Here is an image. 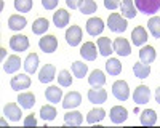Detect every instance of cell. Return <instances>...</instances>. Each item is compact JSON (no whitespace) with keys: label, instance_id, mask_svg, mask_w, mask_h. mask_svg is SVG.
Returning <instances> with one entry per match:
<instances>
[{"label":"cell","instance_id":"1","mask_svg":"<svg viewBox=\"0 0 160 128\" xmlns=\"http://www.w3.org/2000/svg\"><path fill=\"white\" fill-rule=\"evenodd\" d=\"M135 7L144 15H154L160 10V0H135Z\"/></svg>","mask_w":160,"mask_h":128},{"label":"cell","instance_id":"2","mask_svg":"<svg viewBox=\"0 0 160 128\" xmlns=\"http://www.w3.org/2000/svg\"><path fill=\"white\" fill-rule=\"evenodd\" d=\"M108 26H109V29L112 32H123V31H127L128 22H127V19L122 15L112 13V15L109 16V19H108Z\"/></svg>","mask_w":160,"mask_h":128},{"label":"cell","instance_id":"3","mask_svg":"<svg viewBox=\"0 0 160 128\" xmlns=\"http://www.w3.org/2000/svg\"><path fill=\"white\" fill-rule=\"evenodd\" d=\"M112 95L118 99V101H127L130 98V88L128 83L125 80H117L112 85Z\"/></svg>","mask_w":160,"mask_h":128},{"label":"cell","instance_id":"4","mask_svg":"<svg viewBox=\"0 0 160 128\" xmlns=\"http://www.w3.org/2000/svg\"><path fill=\"white\" fill-rule=\"evenodd\" d=\"M10 48L13 51H26L29 48V38L26 35H13L10 38Z\"/></svg>","mask_w":160,"mask_h":128},{"label":"cell","instance_id":"5","mask_svg":"<svg viewBox=\"0 0 160 128\" xmlns=\"http://www.w3.org/2000/svg\"><path fill=\"white\" fill-rule=\"evenodd\" d=\"M66 40L71 47H77L80 42H82V29L78 26H71L66 32Z\"/></svg>","mask_w":160,"mask_h":128},{"label":"cell","instance_id":"6","mask_svg":"<svg viewBox=\"0 0 160 128\" xmlns=\"http://www.w3.org/2000/svg\"><path fill=\"white\" fill-rule=\"evenodd\" d=\"M38 47L42 48V51H45V53H53V51H56V48H58V40H56L55 35H45V37L40 38Z\"/></svg>","mask_w":160,"mask_h":128},{"label":"cell","instance_id":"7","mask_svg":"<svg viewBox=\"0 0 160 128\" xmlns=\"http://www.w3.org/2000/svg\"><path fill=\"white\" fill-rule=\"evenodd\" d=\"M149 98H151V90L146 85H139L133 93V101L136 104H146V102H149Z\"/></svg>","mask_w":160,"mask_h":128},{"label":"cell","instance_id":"8","mask_svg":"<svg viewBox=\"0 0 160 128\" xmlns=\"http://www.w3.org/2000/svg\"><path fill=\"white\" fill-rule=\"evenodd\" d=\"M80 102H82V96H80L78 91H71L64 96L62 99V107L64 109H75L80 106Z\"/></svg>","mask_w":160,"mask_h":128},{"label":"cell","instance_id":"9","mask_svg":"<svg viewBox=\"0 0 160 128\" xmlns=\"http://www.w3.org/2000/svg\"><path fill=\"white\" fill-rule=\"evenodd\" d=\"M10 85H11L13 90L19 91V90H26V88L31 86V79H29L26 74H18V75H15V77L11 79Z\"/></svg>","mask_w":160,"mask_h":128},{"label":"cell","instance_id":"10","mask_svg":"<svg viewBox=\"0 0 160 128\" xmlns=\"http://www.w3.org/2000/svg\"><path fill=\"white\" fill-rule=\"evenodd\" d=\"M112 48H114V51L118 55V56H128L130 53H131V47H130V43L127 42V38H115L114 40V43H112Z\"/></svg>","mask_w":160,"mask_h":128},{"label":"cell","instance_id":"11","mask_svg":"<svg viewBox=\"0 0 160 128\" xmlns=\"http://www.w3.org/2000/svg\"><path fill=\"white\" fill-rule=\"evenodd\" d=\"M104 31V22L101 18H90L87 21V32L90 35H99L101 32Z\"/></svg>","mask_w":160,"mask_h":128},{"label":"cell","instance_id":"12","mask_svg":"<svg viewBox=\"0 0 160 128\" xmlns=\"http://www.w3.org/2000/svg\"><path fill=\"white\" fill-rule=\"evenodd\" d=\"M88 99H90V102H95V104H102L108 99V91L102 90L101 86H98V88L93 86V90L88 91Z\"/></svg>","mask_w":160,"mask_h":128},{"label":"cell","instance_id":"13","mask_svg":"<svg viewBox=\"0 0 160 128\" xmlns=\"http://www.w3.org/2000/svg\"><path fill=\"white\" fill-rule=\"evenodd\" d=\"M80 55H82L83 59L87 61H95L98 53H96V45L93 42H85L82 45V48H80Z\"/></svg>","mask_w":160,"mask_h":128},{"label":"cell","instance_id":"14","mask_svg":"<svg viewBox=\"0 0 160 128\" xmlns=\"http://www.w3.org/2000/svg\"><path fill=\"white\" fill-rule=\"evenodd\" d=\"M131 40H133V43H135V47H141V45H144L146 42H148V32H146V29L142 27V26H138V27L133 29Z\"/></svg>","mask_w":160,"mask_h":128},{"label":"cell","instance_id":"15","mask_svg":"<svg viewBox=\"0 0 160 128\" xmlns=\"http://www.w3.org/2000/svg\"><path fill=\"white\" fill-rule=\"evenodd\" d=\"M55 72H56V67L53 64H45L42 67V71L38 72V80L42 83H50L55 79Z\"/></svg>","mask_w":160,"mask_h":128},{"label":"cell","instance_id":"16","mask_svg":"<svg viewBox=\"0 0 160 128\" xmlns=\"http://www.w3.org/2000/svg\"><path fill=\"white\" fill-rule=\"evenodd\" d=\"M3 114L7 115L11 122H19L21 117H22L21 109L15 104V102H10V104H7V106L3 107Z\"/></svg>","mask_w":160,"mask_h":128},{"label":"cell","instance_id":"17","mask_svg":"<svg viewBox=\"0 0 160 128\" xmlns=\"http://www.w3.org/2000/svg\"><path fill=\"white\" fill-rule=\"evenodd\" d=\"M127 117H128V112H127V109L125 107H122V106H114L112 109H111V120L114 122V123H123L125 120H127Z\"/></svg>","mask_w":160,"mask_h":128},{"label":"cell","instance_id":"18","mask_svg":"<svg viewBox=\"0 0 160 128\" xmlns=\"http://www.w3.org/2000/svg\"><path fill=\"white\" fill-rule=\"evenodd\" d=\"M53 22H55L58 29L66 27L69 24V13L66 10H58L56 13H53Z\"/></svg>","mask_w":160,"mask_h":128},{"label":"cell","instance_id":"19","mask_svg":"<svg viewBox=\"0 0 160 128\" xmlns=\"http://www.w3.org/2000/svg\"><path fill=\"white\" fill-rule=\"evenodd\" d=\"M139 59H141V62H144V64L154 62V61H155V48L151 47V45L142 47V48L139 50Z\"/></svg>","mask_w":160,"mask_h":128},{"label":"cell","instance_id":"20","mask_svg":"<svg viewBox=\"0 0 160 128\" xmlns=\"http://www.w3.org/2000/svg\"><path fill=\"white\" fill-rule=\"evenodd\" d=\"M26 24H28V19L24 16H19V15H11L8 18V27L11 31H21L26 27Z\"/></svg>","mask_w":160,"mask_h":128},{"label":"cell","instance_id":"21","mask_svg":"<svg viewBox=\"0 0 160 128\" xmlns=\"http://www.w3.org/2000/svg\"><path fill=\"white\" fill-rule=\"evenodd\" d=\"M19 66H21L19 56L11 55V56L7 58V61H5V64H3V71H5L7 74H13V72H16V71L19 69Z\"/></svg>","mask_w":160,"mask_h":128},{"label":"cell","instance_id":"22","mask_svg":"<svg viewBox=\"0 0 160 128\" xmlns=\"http://www.w3.org/2000/svg\"><path fill=\"white\" fill-rule=\"evenodd\" d=\"M88 82H90V85H91V86H95V88L102 86V85L106 83L104 72H102V71H99V69H95V71H93V72L90 74V77H88Z\"/></svg>","mask_w":160,"mask_h":128},{"label":"cell","instance_id":"23","mask_svg":"<svg viewBox=\"0 0 160 128\" xmlns=\"http://www.w3.org/2000/svg\"><path fill=\"white\" fill-rule=\"evenodd\" d=\"M98 50H99V55L109 56L112 51H114L112 43H111V38H109V37H101V38H98Z\"/></svg>","mask_w":160,"mask_h":128},{"label":"cell","instance_id":"24","mask_svg":"<svg viewBox=\"0 0 160 128\" xmlns=\"http://www.w3.org/2000/svg\"><path fill=\"white\" fill-rule=\"evenodd\" d=\"M45 98L48 99V102L56 104V102H59L62 99V90H59L58 86H48L45 91Z\"/></svg>","mask_w":160,"mask_h":128},{"label":"cell","instance_id":"25","mask_svg":"<svg viewBox=\"0 0 160 128\" xmlns=\"http://www.w3.org/2000/svg\"><path fill=\"white\" fill-rule=\"evenodd\" d=\"M104 117H106V111H104L102 107H96V109H91V111L88 112L87 122H88L90 125H95V123L101 122Z\"/></svg>","mask_w":160,"mask_h":128},{"label":"cell","instance_id":"26","mask_svg":"<svg viewBox=\"0 0 160 128\" xmlns=\"http://www.w3.org/2000/svg\"><path fill=\"white\" fill-rule=\"evenodd\" d=\"M82 114L77 112V111H71L64 115V123L66 125H71V126H80L82 125Z\"/></svg>","mask_w":160,"mask_h":128},{"label":"cell","instance_id":"27","mask_svg":"<svg viewBox=\"0 0 160 128\" xmlns=\"http://www.w3.org/2000/svg\"><path fill=\"white\" fill-rule=\"evenodd\" d=\"M155 122H157V114H155L154 109H146V111H142V114H141V125H144V126H152V125H155Z\"/></svg>","mask_w":160,"mask_h":128},{"label":"cell","instance_id":"28","mask_svg":"<svg viewBox=\"0 0 160 128\" xmlns=\"http://www.w3.org/2000/svg\"><path fill=\"white\" fill-rule=\"evenodd\" d=\"M18 102L21 104V107H24V109H32L34 104H35V96L31 91L21 93L19 98H18Z\"/></svg>","mask_w":160,"mask_h":128},{"label":"cell","instance_id":"29","mask_svg":"<svg viewBox=\"0 0 160 128\" xmlns=\"http://www.w3.org/2000/svg\"><path fill=\"white\" fill-rule=\"evenodd\" d=\"M37 67H38V56L35 53H31L24 61V69L28 74H34L37 72Z\"/></svg>","mask_w":160,"mask_h":128},{"label":"cell","instance_id":"30","mask_svg":"<svg viewBox=\"0 0 160 128\" xmlns=\"http://www.w3.org/2000/svg\"><path fill=\"white\" fill-rule=\"evenodd\" d=\"M106 71H108L109 75H118L122 72V64L117 58H109L108 62H106Z\"/></svg>","mask_w":160,"mask_h":128},{"label":"cell","instance_id":"31","mask_svg":"<svg viewBox=\"0 0 160 128\" xmlns=\"http://www.w3.org/2000/svg\"><path fill=\"white\" fill-rule=\"evenodd\" d=\"M48 19H45V18H38V19H35L34 21V24H32V32L34 34H37V35H42V34H45L47 31H48Z\"/></svg>","mask_w":160,"mask_h":128},{"label":"cell","instance_id":"32","mask_svg":"<svg viewBox=\"0 0 160 128\" xmlns=\"http://www.w3.org/2000/svg\"><path fill=\"white\" fill-rule=\"evenodd\" d=\"M133 72L138 79H146L149 74H151V67L149 64H144V62H135V66H133Z\"/></svg>","mask_w":160,"mask_h":128},{"label":"cell","instance_id":"33","mask_svg":"<svg viewBox=\"0 0 160 128\" xmlns=\"http://www.w3.org/2000/svg\"><path fill=\"white\" fill-rule=\"evenodd\" d=\"M122 16L125 18H135L136 16V10H135V3L133 0H122Z\"/></svg>","mask_w":160,"mask_h":128},{"label":"cell","instance_id":"34","mask_svg":"<svg viewBox=\"0 0 160 128\" xmlns=\"http://www.w3.org/2000/svg\"><path fill=\"white\" fill-rule=\"evenodd\" d=\"M78 10H80V13H83V15H91V13H96L98 5L95 3V0H82Z\"/></svg>","mask_w":160,"mask_h":128},{"label":"cell","instance_id":"35","mask_svg":"<svg viewBox=\"0 0 160 128\" xmlns=\"http://www.w3.org/2000/svg\"><path fill=\"white\" fill-rule=\"evenodd\" d=\"M72 72L77 79H83L88 72V66L83 62H80V61H75V62H72Z\"/></svg>","mask_w":160,"mask_h":128},{"label":"cell","instance_id":"36","mask_svg":"<svg viewBox=\"0 0 160 128\" xmlns=\"http://www.w3.org/2000/svg\"><path fill=\"white\" fill-rule=\"evenodd\" d=\"M148 27L152 34L154 38H160V18L158 16H152L148 22Z\"/></svg>","mask_w":160,"mask_h":128},{"label":"cell","instance_id":"37","mask_svg":"<svg viewBox=\"0 0 160 128\" xmlns=\"http://www.w3.org/2000/svg\"><path fill=\"white\" fill-rule=\"evenodd\" d=\"M40 117H42L43 120H55V117H56V109L53 107V106H50V104H47V106H42V109H40Z\"/></svg>","mask_w":160,"mask_h":128},{"label":"cell","instance_id":"38","mask_svg":"<svg viewBox=\"0 0 160 128\" xmlns=\"http://www.w3.org/2000/svg\"><path fill=\"white\" fill-rule=\"evenodd\" d=\"M58 82L61 86H71L72 85V77H71V72L69 71H61L58 74Z\"/></svg>","mask_w":160,"mask_h":128},{"label":"cell","instance_id":"39","mask_svg":"<svg viewBox=\"0 0 160 128\" xmlns=\"http://www.w3.org/2000/svg\"><path fill=\"white\" fill-rule=\"evenodd\" d=\"M15 8L21 13H28L32 8V0H15Z\"/></svg>","mask_w":160,"mask_h":128},{"label":"cell","instance_id":"40","mask_svg":"<svg viewBox=\"0 0 160 128\" xmlns=\"http://www.w3.org/2000/svg\"><path fill=\"white\" fill-rule=\"evenodd\" d=\"M58 2L59 0H42V5L45 10H55L58 7Z\"/></svg>","mask_w":160,"mask_h":128},{"label":"cell","instance_id":"41","mask_svg":"<svg viewBox=\"0 0 160 128\" xmlns=\"http://www.w3.org/2000/svg\"><path fill=\"white\" fill-rule=\"evenodd\" d=\"M104 7L108 10H117L120 7V0H104Z\"/></svg>","mask_w":160,"mask_h":128},{"label":"cell","instance_id":"42","mask_svg":"<svg viewBox=\"0 0 160 128\" xmlns=\"http://www.w3.org/2000/svg\"><path fill=\"white\" fill-rule=\"evenodd\" d=\"M35 125H37V119L34 117V114L28 115L26 120H24V126H35Z\"/></svg>","mask_w":160,"mask_h":128},{"label":"cell","instance_id":"43","mask_svg":"<svg viewBox=\"0 0 160 128\" xmlns=\"http://www.w3.org/2000/svg\"><path fill=\"white\" fill-rule=\"evenodd\" d=\"M66 3H68V7L71 10H77L80 7V3H82V0H66Z\"/></svg>","mask_w":160,"mask_h":128},{"label":"cell","instance_id":"44","mask_svg":"<svg viewBox=\"0 0 160 128\" xmlns=\"http://www.w3.org/2000/svg\"><path fill=\"white\" fill-rule=\"evenodd\" d=\"M155 101H157L158 104H160V86L155 90Z\"/></svg>","mask_w":160,"mask_h":128}]
</instances>
